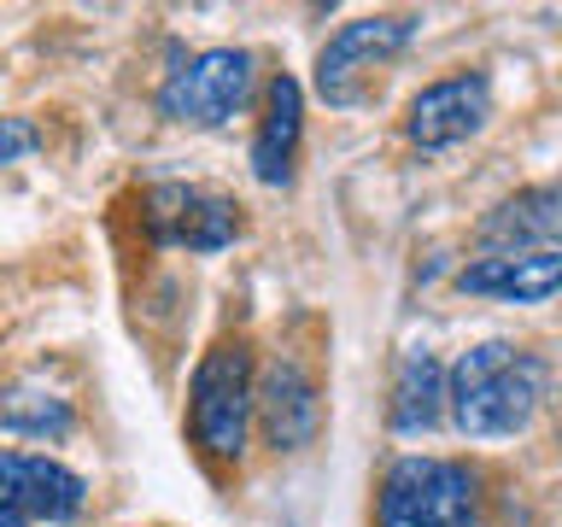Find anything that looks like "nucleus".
<instances>
[{
  "mask_svg": "<svg viewBox=\"0 0 562 527\" xmlns=\"http://www.w3.org/2000/svg\"><path fill=\"white\" fill-rule=\"evenodd\" d=\"M544 369L539 351L516 340H481L446 369V416L469 439H504L521 434L544 404Z\"/></svg>",
  "mask_w": 562,
  "mask_h": 527,
  "instance_id": "obj_1",
  "label": "nucleus"
},
{
  "mask_svg": "<svg viewBox=\"0 0 562 527\" xmlns=\"http://www.w3.org/2000/svg\"><path fill=\"white\" fill-rule=\"evenodd\" d=\"M188 434L205 463H240L252 434V358L246 340H217L188 381Z\"/></svg>",
  "mask_w": 562,
  "mask_h": 527,
  "instance_id": "obj_2",
  "label": "nucleus"
},
{
  "mask_svg": "<svg viewBox=\"0 0 562 527\" xmlns=\"http://www.w3.org/2000/svg\"><path fill=\"white\" fill-rule=\"evenodd\" d=\"M381 527H481V481L457 457H398L381 474Z\"/></svg>",
  "mask_w": 562,
  "mask_h": 527,
  "instance_id": "obj_3",
  "label": "nucleus"
},
{
  "mask_svg": "<svg viewBox=\"0 0 562 527\" xmlns=\"http://www.w3.org/2000/svg\"><path fill=\"white\" fill-rule=\"evenodd\" d=\"M258 88V59L246 47H205L193 59L170 65V77L158 82V112L188 130H223L235 112H246Z\"/></svg>",
  "mask_w": 562,
  "mask_h": 527,
  "instance_id": "obj_4",
  "label": "nucleus"
},
{
  "mask_svg": "<svg viewBox=\"0 0 562 527\" xmlns=\"http://www.w3.org/2000/svg\"><path fill=\"white\" fill-rule=\"evenodd\" d=\"M422 18L416 12H375V18H351V24H340L323 42V53H316V94H323L328 105H358L363 100V77L375 65H386L393 53L411 47Z\"/></svg>",
  "mask_w": 562,
  "mask_h": 527,
  "instance_id": "obj_5",
  "label": "nucleus"
},
{
  "mask_svg": "<svg viewBox=\"0 0 562 527\" xmlns=\"http://www.w3.org/2000/svg\"><path fill=\"white\" fill-rule=\"evenodd\" d=\"M82 498H88V486L77 469L0 446V527H35V522L65 527L82 516Z\"/></svg>",
  "mask_w": 562,
  "mask_h": 527,
  "instance_id": "obj_6",
  "label": "nucleus"
},
{
  "mask_svg": "<svg viewBox=\"0 0 562 527\" xmlns=\"http://www.w3.org/2000/svg\"><path fill=\"white\" fill-rule=\"evenodd\" d=\"M147 240L153 246H188V253H223L240 240V205L223 193L188 188V182H158L147 188Z\"/></svg>",
  "mask_w": 562,
  "mask_h": 527,
  "instance_id": "obj_7",
  "label": "nucleus"
},
{
  "mask_svg": "<svg viewBox=\"0 0 562 527\" xmlns=\"http://www.w3.org/2000/svg\"><path fill=\"white\" fill-rule=\"evenodd\" d=\"M486 117H492L486 70H457V77H439L411 100L404 135H411L422 153H446V147H457V141H469L474 130H486Z\"/></svg>",
  "mask_w": 562,
  "mask_h": 527,
  "instance_id": "obj_8",
  "label": "nucleus"
},
{
  "mask_svg": "<svg viewBox=\"0 0 562 527\" xmlns=\"http://www.w3.org/2000/svg\"><path fill=\"white\" fill-rule=\"evenodd\" d=\"M252 416H258V428H263V439H270L276 451H305L316 439V428H323L316 381L293 358H276L252 381Z\"/></svg>",
  "mask_w": 562,
  "mask_h": 527,
  "instance_id": "obj_9",
  "label": "nucleus"
},
{
  "mask_svg": "<svg viewBox=\"0 0 562 527\" xmlns=\"http://www.w3.org/2000/svg\"><path fill=\"white\" fill-rule=\"evenodd\" d=\"M486 253H562V182L509 193L481 217Z\"/></svg>",
  "mask_w": 562,
  "mask_h": 527,
  "instance_id": "obj_10",
  "label": "nucleus"
},
{
  "mask_svg": "<svg viewBox=\"0 0 562 527\" xmlns=\"http://www.w3.org/2000/svg\"><path fill=\"white\" fill-rule=\"evenodd\" d=\"M457 288L509 299V305H544L551 293H562V253H486L457 270Z\"/></svg>",
  "mask_w": 562,
  "mask_h": 527,
  "instance_id": "obj_11",
  "label": "nucleus"
},
{
  "mask_svg": "<svg viewBox=\"0 0 562 527\" xmlns=\"http://www.w3.org/2000/svg\"><path fill=\"white\" fill-rule=\"evenodd\" d=\"M299 135H305V88L281 70V77H270V88H263V117H258V135H252V176L263 188L293 182Z\"/></svg>",
  "mask_w": 562,
  "mask_h": 527,
  "instance_id": "obj_12",
  "label": "nucleus"
},
{
  "mask_svg": "<svg viewBox=\"0 0 562 527\" xmlns=\"http://www.w3.org/2000/svg\"><path fill=\"white\" fill-rule=\"evenodd\" d=\"M386 422H393L398 434H428L446 422V369H439L434 351H404Z\"/></svg>",
  "mask_w": 562,
  "mask_h": 527,
  "instance_id": "obj_13",
  "label": "nucleus"
},
{
  "mask_svg": "<svg viewBox=\"0 0 562 527\" xmlns=\"http://www.w3.org/2000/svg\"><path fill=\"white\" fill-rule=\"evenodd\" d=\"M77 428V411H70V399L47 393L42 381H12L7 393H0V439H70Z\"/></svg>",
  "mask_w": 562,
  "mask_h": 527,
  "instance_id": "obj_14",
  "label": "nucleus"
},
{
  "mask_svg": "<svg viewBox=\"0 0 562 527\" xmlns=\"http://www.w3.org/2000/svg\"><path fill=\"white\" fill-rule=\"evenodd\" d=\"M35 147H42V130H35L30 117H0V170L18 165V158L35 153Z\"/></svg>",
  "mask_w": 562,
  "mask_h": 527,
  "instance_id": "obj_15",
  "label": "nucleus"
}]
</instances>
